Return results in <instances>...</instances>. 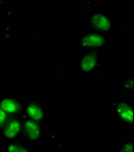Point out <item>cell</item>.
I'll use <instances>...</instances> for the list:
<instances>
[{
	"label": "cell",
	"mask_w": 134,
	"mask_h": 152,
	"mask_svg": "<svg viewBox=\"0 0 134 152\" xmlns=\"http://www.w3.org/2000/svg\"><path fill=\"white\" fill-rule=\"evenodd\" d=\"M83 29L95 31L111 39L116 33V19L111 9L92 8L83 23Z\"/></svg>",
	"instance_id": "6da1fadb"
},
{
	"label": "cell",
	"mask_w": 134,
	"mask_h": 152,
	"mask_svg": "<svg viewBox=\"0 0 134 152\" xmlns=\"http://www.w3.org/2000/svg\"><path fill=\"white\" fill-rule=\"evenodd\" d=\"M113 121L122 129H133V102L125 97H114L109 102Z\"/></svg>",
	"instance_id": "7a4b0ae2"
},
{
	"label": "cell",
	"mask_w": 134,
	"mask_h": 152,
	"mask_svg": "<svg viewBox=\"0 0 134 152\" xmlns=\"http://www.w3.org/2000/svg\"><path fill=\"white\" fill-rule=\"evenodd\" d=\"M75 47L81 52L97 51L104 53L106 50L110 49L111 39L95 31L82 29L75 41Z\"/></svg>",
	"instance_id": "3957f363"
},
{
	"label": "cell",
	"mask_w": 134,
	"mask_h": 152,
	"mask_svg": "<svg viewBox=\"0 0 134 152\" xmlns=\"http://www.w3.org/2000/svg\"><path fill=\"white\" fill-rule=\"evenodd\" d=\"M77 70L81 74L97 75L104 71L105 58L104 53L97 51H86L81 52L77 57Z\"/></svg>",
	"instance_id": "277c9868"
},
{
	"label": "cell",
	"mask_w": 134,
	"mask_h": 152,
	"mask_svg": "<svg viewBox=\"0 0 134 152\" xmlns=\"http://www.w3.org/2000/svg\"><path fill=\"white\" fill-rule=\"evenodd\" d=\"M45 125L48 123V102L43 97H25L22 116Z\"/></svg>",
	"instance_id": "5b68a950"
},
{
	"label": "cell",
	"mask_w": 134,
	"mask_h": 152,
	"mask_svg": "<svg viewBox=\"0 0 134 152\" xmlns=\"http://www.w3.org/2000/svg\"><path fill=\"white\" fill-rule=\"evenodd\" d=\"M47 126L38 122H35L28 118L22 117V125H21V137L23 140L30 146H38L43 142L45 136Z\"/></svg>",
	"instance_id": "8992f818"
},
{
	"label": "cell",
	"mask_w": 134,
	"mask_h": 152,
	"mask_svg": "<svg viewBox=\"0 0 134 152\" xmlns=\"http://www.w3.org/2000/svg\"><path fill=\"white\" fill-rule=\"evenodd\" d=\"M22 117H9L6 123L0 129V141L4 145L10 142L19 140L21 137Z\"/></svg>",
	"instance_id": "52a82bcc"
},
{
	"label": "cell",
	"mask_w": 134,
	"mask_h": 152,
	"mask_svg": "<svg viewBox=\"0 0 134 152\" xmlns=\"http://www.w3.org/2000/svg\"><path fill=\"white\" fill-rule=\"evenodd\" d=\"M24 99L17 95H0V109L9 117H21Z\"/></svg>",
	"instance_id": "ba28073f"
},
{
	"label": "cell",
	"mask_w": 134,
	"mask_h": 152,
	"mask_svg": "<svg viewBox=\"0 0 134 152\" xmlns=\"http://www.w3.org/2000/svg\"><path fill=\"white\" fill-rule=\"evenodd\" d=\"M5 149L6 152H32L31 146L21 139L5 144Z\"/></svg>",
	"instance_id": "9c48e42d"
},
{
	"label": "cell",
	"mask_w": 134,
	"mask_h": 152,
	"mask_svg": "<svg viewBox=\"0 0 134 152\" xmlns=\"http://www.w3.org/2000/svg\"><path fill=\"white\" fill-rule=\"evenodd\" d=\"M133 72L125 73L120 79V87L124 91L128 94H134V84H133Z\"/></svg>",
	"instance_id": "30bf717a"
},
{
	"label": "cell",
	"mask_w": 134,
	"mask_h": 152,
	"mask_svg": "<svg viewBox=\"0 0 134 152\" xmlns=\"http://www.w3.org/2000/svg\"><path fill=\"white\" fill-rule=\"evenodd\" d=\"M133 138H123L114 147L112 152H133Z\"/></svg>",
	"instance_id": "8fae6325"
},
{
	"label": "cell",
	"mask_w": 134,
	"mask_h": 152,
	"mask_svg": "<svg viewBox=\"0 0 134 152\" xmlns=\"http://www.w3.org/2000/svg\"><path fill=\"white\" fill-rule=\"evenodd\" d=\"M8 118H9L8 115H7L6 113H4L1 109H0V129H1L2 126L6 123V121L8 120Z\"/></svg>",
	"instance_id": "7c38bea8"
}]
</instances>
